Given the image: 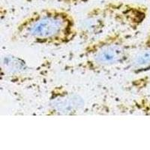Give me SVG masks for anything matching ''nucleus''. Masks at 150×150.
I'll list each match as a JSON object with an SVG mask.
<instances>
[{
  "mask_svg": "<svg viewBox=\"0 0 150 150\" xmlns=\"http://www.w3.org/2000/svg\"><path fill=\"white\" fill-rule=\"evenodd\" d=\"M80 35L77 20L69 11L44 8L21 19L12 31L13 42L42 47L67 46Z\"/></svg>",
  "mask_w": 150,
  "mask_h": 150,
  "instance_id": "nucleus-1",
  "label": "nucleus"
},
{
  "mask_svg": "<svg viewBox=\"0 0 150 150\" xmlns=\"http://www.w3.org/2000/svg\"><path fill=\"white\" fill-rule=\"evenodd\" d=\"M128 70L134 74L150 71V31L138 45H134L126 64Z\"/></svg>",
  "mask_w": 150,
  "mask_h": 150,
  "instance_id": "nucleus-6",
  "label": "nucleus"
},
{
  "mask_svg": "<svg viewBox=\"0 0 150 150\" xmlns=\"http://www.w3.org/2000/svg\"><path fill=\"white\" fill-rule=\"evenodd\" d=\"M47 1L57 2L67 6H77V5L87 4L92 0H47Z\"/></svg>",
  "mask_w": 150,
  "mask_h": 150,
  "instance_id": "nucleus-7",
  "label": "nucleus"
},
{
  "mask_svg": "<svg viewBox=\"0 0 150 150\" xmlns=\"http://www.w3.org/2000/svg\"><path fill=\"white\" fill-rule=\"evenodd\" d=\"M86 101L77 92L62 84L50 89L45 115L49 116H77L86 108Z\"/></svg>",
  "mask_w": 150,
  "mask_h": 150,
  "instance_id": "nucleus-4",
  "label": "nucleus"
},
{
  "mask_svg": "<svg viewBox=\"0 0 150 150\" xmlns=\"http://www.w3.org/2000/svg\"><path fill=\"white\" fill-rule=\"evenodd\" d=\"M1 80L14 85H25L33 80L34 70L21 56L3 55L0 64Z\"/></svg>",
  "mask_w": 150,
  "mask_h": 150,
  "instance_id": "nucleus-5",
  "label": "nucleus"
},
{
  "mask_svg": "<svg viewBox=\"0 0 150 150\" xmlns=\"http://www.w3.org/2000/svg\"><path fill=\"white\" fill-rule=\"evenodd\" d=\"M149 31H150V29H149Z\"/></svg>",
  "mask_w": 150,
  "mask_h": 150,
  "instance_id": "nucleus-8",
  "label": "nucleus"
},
{
  "mask_svg": "<svg viewBox=\"0 0 150 150\" xmlns=\"http://www.w3.org/2000/svg\"><path fill=\"white\" fill-rule=\"evenodd\" d=\"M129 33L112 30L91 41L83 48L74 68L84 73L101 74L126 65L134 46Z\"/></svg>",
  "mask_w": 150,
  "mask_h": 150,
  "instance_id": "nucleus-2",
  "label": "nucleus"
},
{
  "mask_svg": "<svg viewBox=\"0 0 150 150\" xmlns=\"http://www.w3.org/2000/svg\"><path fill=\"white\" fill-rule=\"evenodd\" d=\"M148 14V7L143 4L111 1L92 8L87 13L86 20L92 27L91 34L96 30V35L103 32L108 25L132 33L140 29Z\"/></svg>",
  "mask_w": 150,
  "mask_h": 150,
  "instance_id": "nucleus-3",
  "label": "nucleus"
}]
</instances>
